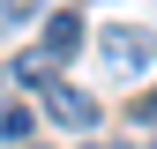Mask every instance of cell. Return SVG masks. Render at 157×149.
Instances as JSON below:
<instances>
[{"mask_svg":"<svg viewBox=\"0 0 157 149\" xmlns=\"http://www.w3.org/2000/svg\"><path fill=\"white\" fill-rule=\"evenodd\" d=\"M97 45H105V67H112V74H142V67H157V37H150V30H105Z\"/></svg>","mask_w":157,"mask_h":149,"instance_id":"7a4b0ae2","label":"cell"},{"mask_svg":"<svg viewBox=\"0 0 157 149\" xmlns=\"http://www.w3.org/2000/svg\"><path fill=\"white\" fill-rule=\"evenodd\" d=\"M82 52V15L60 8V15H45V60H75Z\"/></svg>","mask_w":157,"mask_h":149,"instance_id":"3957f363","label":"cell"},{"mask_svg":"<svg viewBox=\"0 0 157 149\" xmlns=\"http://www.w3.org/2000/svg\"><path fill=\"white\" fill-rule=\"evenodd\" d=\"M37 97H45V119H52V127H67V134H97V97H90V89H75V82L52 74Z\"/></svg>","mask_w":157,"mask_h":149,"instance_id":"6da1fadb","label":"cell"},{"mask_svg":"<svg viewBox=\"0 0 157 149\" xmlns=\"http://www.w3.org/2000/svg\"><path fill=\"white\" fill-rule=\"evenodd\" d=\"M30 127H37V112H30V104H0V134H8V142H23Z\"/></svg>","mask_w":157,"mask_h":149,"instance_id":"5b68a950","label":"cell"},{"mask_svg":"<svg viewBox=\"0 0 157 149\" xmlns=\"http://www.w3.org/2000/svg\"><path fill=\"white\" fill-rule=\"evenodd\" d=\"M135 127H157V89H142V97H135Z\"/></svg>","mask_w":157,"mask_h":149,"instance_id":"8992f818","label":"cell"},{"mask_svg":"<svg viewBox=\"0 0 157 149\" xmlns=\"http://www.w3.org/2000/svg\"><path fill=\"white\" fill-rule=\"evenodd\" d=\"M52 74H60V60H45V52H23L15 60V82H30V89H45Z\"/></svg>","mask_w":157,"mask_h":149,"instance_id":"277c9868","label":"cell"}]
</instances>
